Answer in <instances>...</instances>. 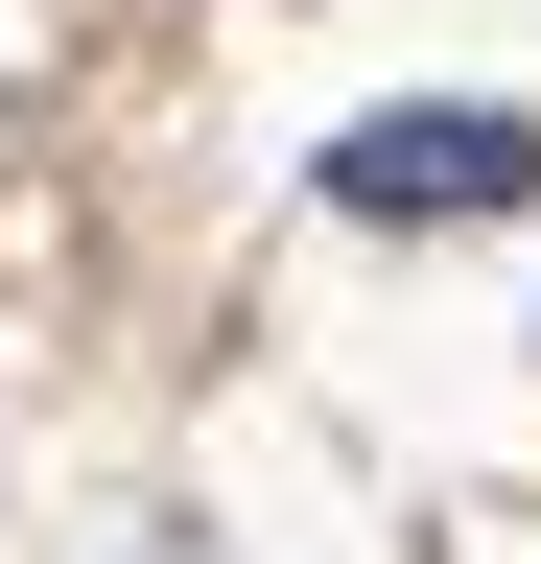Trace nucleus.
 <instances>
[{
    "label": "nucleus",
    "instance_id": "f257e3e1",
    "mask_svg": "<svg viewBox=\"0 0 541 564\" xmlns=\"http://www.w3.org/2000/svg\"><path fill=\"white\" fill-rule=\"evenodd\" d=\"M518 188H541V118H495V95H400L329 141V212H377V236H447V212H518Z\"/></svg>",
    "mask_w": 541,
    "mask_h": 564
}]
</instances>
